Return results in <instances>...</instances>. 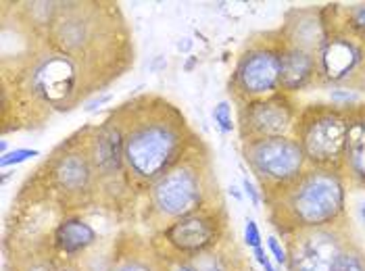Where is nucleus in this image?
<instances>
[{"instance_id": "1", "label": "nucleus", "mask_w": 365, "mask_h": 271, "mask_svg": "<svg viewBox=\"0 0 365 271\" xmlns=\"http://www.w3.org/2000/svg\"><path fill=\"white\" fill-rule=\"evenodd\" d=\"M113 115L123 132L125 167L148 188L200 144L182 111L161 96H138Z\"/></svg>"}, {"instance_id": "2", "label": "nucleus", "mask_w": 365, "mask_h": 271, "mask_svg": "<svg viewBox=\"0 0 365 271\" xmlns=\"http://www.w3.org/2000/svg\"><path fill=\"white\" fill-rule=\"evenodd\" d=\"M269 219L282 236L334 225L346 219V184L338 171L309 167L297 182L265 198Z\"/></svg>"}, {"instance_id": "3", "label": "nucleus", "mask_w": 365, "mask_h": 271, "mask_svg": "<svg viewBox=\"0 0 365 271\" xmlns=\"http://www.w3.org/2000/svg\"><path fill=\"white\" fill-rule=\"evenodd\" d=\"M198 146L148 188L150 211L165 219L168 225L175 219L215 209V203H224L211 159L209 155H200Z\"/></svg>"}, {"instance_id": "4", "label": "nucleus", "mask_w": 365, "mask_h": 271, "mask_svg": "<svg viewBox=\"0 0 365 271\" xmlns=\"http://www.w3.org/2000/svg\"><path fill=\"white\" fill-rule=\"evenodd\" d=\"M34 182H42L44 198L63 209H82L92 203L101 182L92 159V128L63 142L48 161L36 171Z\"/></svg>"}, {"instance_id": "5", "label": "nucleus", "mask_w": 365, "mask_h": 271, "mask_svg": "<svg viewBox=\"0 0 365 271\" xmlns=\"http://www.w3.org/2000/svg\"><path fill=\"white\" fill-rule=\"evenodd\" d=\"M349 117L351 107L309 105L299 108L294 138L299 140L309 167L342 173Z\"/></svg>"}, {"instance_id": "6", "label": "nucleus", "mask_w": 365, "mask_h": 271, "mask_svg": "<svg viewBox=\"0 0 365 271\" xmlns=\"http://www.w3.org/2000/svg\"><path fill=\"white\" fill-rule=\"evenodd\" d=\"M286 51V40L282 31L261 34L249 40L238 56L236 69L230 80V94L242 107L245 103L280 92L282 56Z\"/></svg>"}, {"instance_id": "7", "label": "nucleus", "mask_w": 365, "mask_h": 271, "mask_svg": "<svg viewBox=\"0 0 365 271\" xmlns=\"http://www.w3.org/2000/svg\"><path fill=\"white\" fill-rule=\"evenodd\" d=\"M242 157L259 180L265 198L288 188L309 169L307 157L294 136L242 142Z\"/></svg>"}, {"instance_id": "8", "label": "nucleus", "mask_w": 365, "mask_h": 271, "mask_svg": "<svg viewBox=\"0 0 365 271\" xmlns=\"http://www.w3.org/2000/svg\"><path fill=\"white\" fill-rule=\"evenodd\" d=\"M227 234V213L224 207H215L171 221L169 225L161 227L150 246L159 257L190 259L222 242Z\"/></svg>"}, {"instance_id": "9", "label": "nucleus", "mask_w": 365, "mask_h": 271, "mask_svg": "<svg viewBox=\"0 0 365 271\" xmlns=\"http://www.w3.org/2000/svg\"><path fill=\"white\" fill-rule=\"evenodd\" d=\"M349 242L351 232L346 219L334 225L299 230L286 236V267L288 271H330Z\"/></svg>"}, {"instance_id": "10", "label": "nucleus", "mask_w": 365, "mask_h": 271, "mask_svg": "<svg viewBox=\"0 0 365 271\" xmlns=\"http://www.w3.org/2000/svg\"><path fill=\"white\" fill-rule=\"evenodd\" d=\"M326 24V21H324ZM328 38L317 53L319 83L365 86V44L349 36L346 31L326 24Z\"/></svg>"}, {"instance_id": "11", "label": "nucleus", "mask_w": 365, "mask_h": 271, "mask_svg": "<svg viewBox=\"0 0 365 271\" xmlns=\"http://www.w3.org/2000/svg\"><path fill=\"white\" fill-rule=\"evenodd\" d=\"M238 130L242 142L294 136L299 107L290 94L274 92L263 98H255L238 108Z\"/></svg>"}, {"instance_id": "12", "label": "nucleus", "mask_w": 365, "mask_h": 271, "mask_svg": "<svg viewBox=\"0 0 365 271\" xmlns=\"http://www.w3.org/2000/svg\"><path fill=\"white\" fill-rule=\"evenodd\" d=\"M280 31L288 46L303 48V51L315 54V56L322 51V46L328 38L322 11H313V9L290 11L286 17V24L280 27Z\"/></svg>"}, {"instance_id": "13", "label": "nucleus", "mask_w": 365, "mask_h": 271, "mask_svg": "<svg viewBox=\"0 0 365 271\" xmlns=\"http://www.w3.org/2000/svg\"><path fill=\"white\" fill-rule=\"evenodd\" d=\"M342 175L355 186L365 188V105L351 107Z\"/></svg>"}, {"instance_id": "14", "label": "nucleus", "mask_w": 365, "mask_h": 271, "mask_svg": "<svg viewBox=\"0 0 365 271\" xmlns=\"http://www.w3.org/2000/svg\"><path fill=\"white\" fill-rule=\"evenodd\" d=\"M317 76V58L315 54L307 53L297 46H288L282 56L280 71V92L294 94L299 90H305L315 81Z\"/></svg>"}, {"instance_id": "15", "label": "nucleus", "mask_w": 365, "mask_h": 271, "mask_svg": "<svg viewBox=\"0 0 365 271\" xmlns=\"http://www.w3.org/2000/svg\"><path fill=\"white\" fill-rule=\"evenodd\" d=\"M96 244V230L80 217H67L58 221L53 234V246L63 257H80Z\"/></svg>"}, {"instance_id": "16", "label": "nucleus", "mask_w": 365, "mask_h": 271, "mask_svg": "<svg viewBox=\"0 0 365 271\" xmlns=\"http://www.w3.org/2000/svg\"><path fill=\"white\" fill-rule=\"evenodd\" d=\"M190 263L197 271H251L242 250L234 242V232H230L213 248L200 252L197 257H190Z\"/></svg>"}, {"instance_id": "17", "label": "nucleus", "mask_w": 365, "mask_h": 271, "mask_svg": "<svg viewBox=\"0 0 365 271\" xmlns=\"http://www.w3.org/2000/svg\"><path fill=\"white\" fill-rule=\"evenodd\" d=\"M338 13L342 15V26L338 29L346 31L349 36H353L355 40L365 44V2H357L351 6H340L338 4Z\"/></svg>"}, {"instance_id": "18", "label": "nucleus", "mask_w": 365, "mask_h": 271, "mask_svg": "<svg viewBox=\"0 0 365 271\" xmlns=\"http://www.w3.org/2000/svg\"><path fill=\"white\" fill-rule=\"evenodd\" d=\"M330 271H365V252L355 240L346 244Z\"/></svg>"}, {"instance_id": "19", "label": "nucleus", "mask_w": 365, "mask_h": 271, "mask_svg": "<svg viewBox=\"0 0 365 271\" xmlns=\"http://www.w3.org/2000/svg\"><path fill=\"white\" fill-rule=\"evenodd\" d=\"M213 119H215V123L220 126V130L224 134L232 132L236 128V123L232 121V107H230L227 101H222V103L215 105V108H213Z\"/></svg>"}, {"instance_id": "20", "label": "nucleus", "mask_w": 365, "mask_h": 271, "mask_svg": "<svg viewBox=\"0 0 365 271\" xmlns=\"http://www.w3.org/2000/svg\"><path fill=\"white\" fill-rule=\"evenodd\" d=\"M34 157H40V150H34V148H15L6 155L0 157V167L6 169L11 165H19V163H26Z\"/></svg>"}, {"instance_id": "21", "label": "nucleus", "mask_w": 365, "mask_h": 271, "mask_svg": "<svg viewBox=\"0 0 365 271\" xmlns=\"http://www.w3.org/2000/svg\"><path fill=\"white\" fill-rule=\"evenodd\" d=\"M159 270L161 271H197L195 265L190 263V259H169V257H159Z\"/></svg>"}, {"instance_id": "22", "label": "nucleus", "mask_w": 365, "mask_h": 271, "mask_svg": "<svg viewBox=\"0 0 365 271\" xmlns=\"http://www.w3.org/2000/svg\"><path fill=\"white\" fill-rule=\"evenodd\" d=\"M330 101H332L336 107H351L353 103L359 101V94H355V92L349 90V88H334V90H330Z\"/></svg>"}, {"instance_id": "23", "label": "nucleus", "mask_w": 365, "mask_h": 271, "mask_svg": "<svg viewBox=\"0 0 365 271\" xmlns=\"http://www.w3.org/2000/svg\"><path fill=\"white\" fill-rule=\"evenodd\" d=\"M245 242L251 248H259L261 246V232H259V225L255 219H247V227H245Z\"/></svg>"}, {"instance_id": "24", "label": "nucleus", "mask_w": 365, "mask_h": 271, "mask_svg": "<svg viewBox=\"0 0 365 271\" xmlns=\"http://www.w3.org/2000/svg\"><path fill=\"white\" fill-rule=\"evenodd\" d=\"M267 248L272 252V257L280 263V265H286L288 263V252H286V246L276 238V236H269L267 238Z\"/></svg>"}, {"instance_id": "25", "label": "nucleus", "mask_w": 365, "mask_h": 271, "mask_svg": "<svg viewBox=\"0 0 365 271\" xmlns=\"http://www.w3.org/2000/svg\"><path fill=\"white\" fill-rule=\"evenodd\" d=\"M242 188H245L247 196L251 198V203H253L255 207H261V196H263V194L259 192V188L255 186L253 182H251L249 178H245V180H242Z\"/></svg>"}, {"instance_id": "26", "label": "nucleus", "mask_w": 365, "mask_h": 271, "mask_svg": "<svg viewBox=\"0 0 365 271\" xmlns=\"http://www.w3.org/2000/svg\"><path fill=\"white\" fill-rule=\"evenodd\" d=\"M111 101V94H103V96H98V98H94L92 103H88V107H84L86 111H94V108H98L101 105H105V103H109Z\"/></svg>"}, {"instance_id": "27", "label": "nucleus", "mask_w": 365, "mask_h": 271, "mask_svg": "<svg viewBox=\"0 0 365 271\" xmlns=\"http://www.w3.org/2000/svg\"><path fill=\"white\" fill-rule=\"evenodd\" d=\"M190 46H192V42H190L188 38H184V42H180V44H178V48H180V51H188Z\"/></svg>"}, {"instance_id": "28", "label": "nucleus", "mask_w": 365, "mask_h": 271, "mask_svg": "<svg viewBox=\"0 0 365 271\" xmlns=\"http://www.w3.org/2000/svg\"><path fill=\"white\" fill-rule=\"evenodd\" d=\"M261 267H263L265 271H276V267H274V265H272V261H269V257H267V261H265Z\"/></svg>"}, {"instance_id": "29", "label": "nucleus", "mask_w": 365, "mask_h": 271, "mask_svg": "<svg viewBox=\"0 0 365 271\" xmlns=\"http://www.w3.org/2000/svg\"><path fill=\"white\" fill-rule=\"evenodd\" d=\"M6 148H9L6 140H0V153H2V155H6Z\"/></svg>"}, {"instance_id": "30", "label": "nucleus", "mask_w": 365, "mask_h": 271, "mask_svg": "<svg viewBox=\"0 0 365 271\" xmlns=\"http://www.w3.org/2000/svg\"><path fill=\"white\" fill-rule=\"evenodd\" d=\"M361 207H364V209H361V215H364V219H365V205H361Z\"/></svg>"}]
</instances>
